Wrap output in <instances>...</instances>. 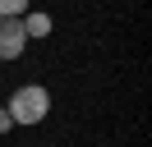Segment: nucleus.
I'll return each instance as SVG.
<instances>
[{
	"instance_id": "2",
	"label": "nucleus",
	"mask_w": 152,
	"mask_h": 147,
	"mask_svg": "<svg viewBox=\"0 0 152 147\" xmlns=\"http://www.w3.org/2000/svg\"><path fill=\"white\" fill-rule=\"evenodd\" d=\"M28 51V32H23V18H0V64L19 60Z\"/></svg>"
},
{
	"instance_id": "5",
	"label": "nucleus",
	"mask_w": 152,
	"mask_h": 147,
	"mask_svg": "<svg viewBox=\"0 0 152 147\" xmlns=\"http://www.w3.org/2000/svg\"><path fill=\"white\" fill-rule=\"evenodd\" d=\"M10 129H14V124H10V110L0 106V133H10Z\"/></svg>"
},
{
	"instance_id": "1",
	"label": "nucleus",
	"mask_w": 152,
	"mask_h": 147,
	"mask_svg": "<svg viewBox=\"0 0 152 147\" xmlns=\"http://www.w3.org/2000/svg\"><path fill=\"white\" fill-rule=\"evenodd\" d=\"M5 110H10V124H42V119L51 115V92L42 87V83H23V87H14V97L5 101Z\"/></svg>"
},
{
	"instance_id": "3",
	"label": "nucleus",
	"mask_w": 152,
	"mask_h": 147,
	"mask_svg": "<svg viewBox=\"0 0 152 147\" xmlns=\"http://www.w3.org/2000/svg\"><path fill=\"white\" fill-rule=\"evenodd\" d=\"M23 32H28V41H32V37H51V14L28 9V14H23Z\"/></svg>"
},
{
	"instance_id": "4",
	"label": "nucleus",
	"mask_w": 152,
	"mask_h": 147,
	"mask_svg": "<svg viewBox=\"0 0 152 147\" xmlns=\"http://www.w3.org/2000/svg\"><path fill=\"white\" fill-rule=\"evenodd\" d=\"M28 14V0H0V18H23Z\"/></svg>"
}]
</instances>
